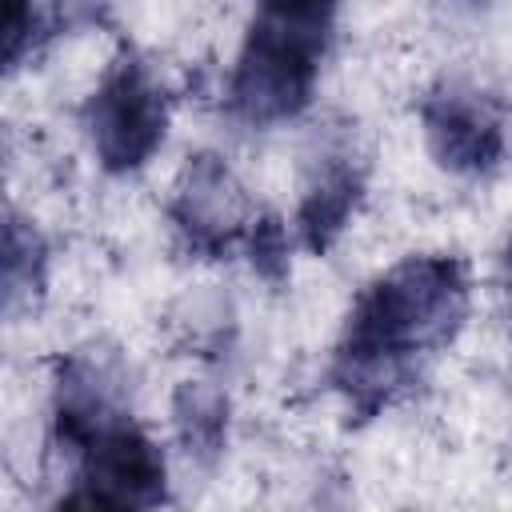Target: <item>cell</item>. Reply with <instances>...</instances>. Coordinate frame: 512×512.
Listing matches in <instances>:
<instances>
[{
    "mask_svg": "<svg viewBox=\"0 0 512 512\" xmlns=\"http://www.w3.org/2000/svg\"><path fill=\"white\" fill-rule=\"evenodd\" d=\"M468 320V268L456 256H408L352 304L332 384L356 420L380 416L416 376V360L448 348Z\"/></svg>",
    "mask_w": 512,
    "mask_h": 512,
    "instance_id": "6da1fadb",
    "label": "cell"
},
{
    "mask_svg": "<svg viewBox=\"0 0 512 512\" xmlns=\"http://www.w3.org/2000/svg\"><path fill=\"white\" fill-rule=\"evenodd\" d=\"M328 36L256 16L228 80V108L244 124L292 120L308 108Z\"/></svg>",
    "mask_w": 512,
    "mask_h": 512,
    "instance_id": "7a4b0ae2",
    "label": "cell"
},
{
    "mask_svg": "<svg viewBox=\"0 0 512 512\" xmlns=\"http://www.w3.org/2000/svg\"><path fill=\"white\" fill-rule=\"evenodd\" d=\"M84 128L104 172H136L164 144L168 100L148 64L124 48L84 104Z\"/></svg>",
    "mask_w": 512,
    "mask_h": 512,
    "instance_id": "3957f363",
    "label": "cell"
},
{
    "mask_svg": "<svg viewBox=\"0 0 512 512\" xmlns=\"http://www.w3.org/2000/svg\"><path fill=\"white\" fill-rule=\"evenodd\" d=\"M76 488L60 504L84 508H156L168 500V468L152 436L128 416L116 412L104 420L76 452Z\"/></svg>",
    "mask_w": 512,
    "mask_h": 512,
    "instance_id": "277c9868",
    "label": "cell"
},
{
    "mask_svg": "<svg viewBox=\"0 0 512 512\" xmlns=\"http://www.w3.org/2000/svg\"><path fill=\"white\" fill-rule=\"evenodd\" d=\"M168 220L192 256L220 260L232 252L236 240L248 236L252 208L232 168L216 152H196L176 176Z\"/></svg>",
    "mask_w": 512,
    "mask_h": 512,
    "instance_id": "5b68a950",
    "label": "cell"
},
{
    "mask_svg": "<svg viewBox=\"0 0 512 512\" xmlns=\"http://www.w3.org/2000/svg\"><path fill=\"white\" fill-rule=\"evenodd\" d=\"M420 124L432 160L456 176H484L504 156V120L476 88L436 84L420 104Z\"/></svg>",
    "mask_w": 512,
    "mask_h": 512,
    "instance_id": "8992f818",
    "label": "cell"
},
{
    "mask_svg": "<svg viewBox=\"0 0 512 512\" xmlns=\"http://www.w3.org/2000/svg\"><path fill=\"white\" fill-rule=\"evenodd\" d=\"M364 200V172L336 156L332 164H324V172L312 180V188L304 192L300 208H296V232H300V244L312 252V256H324L340 232L348 228V220L356 216Z\"/></svg>",
    "mask_w": 512,
    "mask_h": 512,
    "instance_id": "52a82bcc",
    "label": "cell"
},
{
    "mask_svg": "<svg viewBox=\"0 0 512 512\" xmlns=\"http://www.w3.org/2000/svg\"><path fill=\"white\" fill-rule=\"evenodd\" d=\"M176 436L200 464H212L228 440V396L204 380H184L172 396Z\"/></svg>",
    "mask_w": 512,
    "mask_h": 512,
    "instance_id": "ba28073f",
    "label": "cell"
},
{
    "mask_svg": "<svg viewBox=\"0 0 512 512\" xmlns=\"http://www.w3.org/2000/svg\"><path fill=\"white\" fill-rule=\"evenodd\" d=\"M44 284V240L32 224L8 216L4 224V300L16 308L24 292H40Z\"/></svg>",
    "mask_w": 512,
    "mask_h": 512,
    "instance_id": "9c48e42d",
    "label": "cell"
},
{
    "mask_svg": "<svg viewBox=\"0 0 512 512\" xmlns=\"http://www.w3.org/2000/svg\"><path fill=\"white\" fill-rule=\"evenodd\" d=\"M248 244V260L256 268V276H264L268 284H284L292 272V244H288V228L276 212H260L252 216V228L244 236Z\"/></svg>",
    "mask_w": 512,
    "mask_h": 512,
    "instance_id": "30bf717a",
    "label": "cell"
},
{
    "mask_svg": "<svg viewBox=\"0 0 512 512\" xmlns=\"http://www.w3.org/2000/svg\"><path fill=\"white\" fill-rule=\"evenodd\" d=\"M336 4L340 0H256V16H268V20L328 36L332 20H336Z\"/></svg>",
    "mask_w": 512,
    "mask_h": 512,
    "instance_id": "8fae6325",
    "label": "cell"
},
{
    "mask_svg": "<svg viewBox=\"0 0 512 512\" xmlns=\"http://www.w3.org/2000/svg\"><path fill=\"white\" fill-rule=\"evenodd\" d=\"M36 36V12H32V0H8V12H4V56L8 64L16 68L20 56H24V44Z\"/></svg>",
    "mask_w": 512,
    "mask_h": 512,
    "instance_id": "7c38bea8",
    "label": "cell"
},
{
    "mask_svg": "<svg viewBox=\"0 0 512 512\" xmlns=\"http://www.w3.org/2000/svg\"><path fill=\"white\" fill-rule=\"evenodd\" d=\"M112 0H52V24L64 28H88L108 16Z\"/></svg>",
    "mask_w": 512,
    "mask_h": 512,
    "instance_id": "4fadbf2b",
    "label": "cell"
},
{
    "mask_svg": "<svg viewBox=\"0 0 512 512\" xmlns=\"http://www.w3.org/2000/svg\"><path fill=\"white\" fill-rule=\"evenodd\" d=\"M504 268L512 272V240H508V248H504Z\"/></svg>",
    "mask_w": 512,
    "mask_h": 512,
    "instance_id": "5bb4252c",
    "label": "cell"
}]
</instances>
